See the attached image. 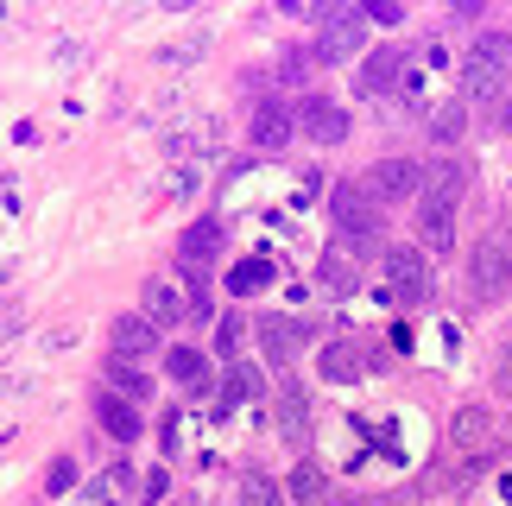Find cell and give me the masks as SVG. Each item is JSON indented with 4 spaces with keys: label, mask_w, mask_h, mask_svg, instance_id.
<instances>
[{
    "label": "cell",
    "mask_w": 512,
    "mask_h": 506,
    "mask_svg": "<svg viewBox=\"0 0 512 506\" xmlns=\"http://www.w3.org/2000/svg\"><path fill=\"white\" fill-rule=\"evenodd\" d=\"M291 133H298V108H285V102H260V108H253V146H260V152H285Z\"/></svg>",
    "instance_id": "cell-9"
},
{
    "label": "cell",
    "mask_w": 512,
    "mask_h": 506,
    "mask_svg": "<svg viewBox=\"0 0 512 506\" xmlns=\"http://www.w3.org/2000/svg\"><path fill=\"white\" fill-rule=\"evenodd\" d=\"M304 424H310V399H304V386H285V393H279V431L298 443V437H304Z\"/></svg>",
    "instance_id": "cell-25"
},
{
    "label": "cell",
    "mask_w": 512,
    "mask_h": 506,
    "mask_svg": "<svg viewBox=\"0 0 512 506\" xmlns=\"http://www.w3.org/2000/svg\"><path fill=\"white\" fill-rule=\"evenodd\" d=\"M253 329H260V348H266L272 367H291V361H298V348L310 342V323H298V317H260Z\"/></svg>",
    "instance_id": "cell-8"
},
{
    "label": "cell",
    "mask_w": 512,
    "mask_h": 506,
    "mask_svg": "<svg viewBox=\"0 0 512 506\" xmlns=\"http://www.w3.org/2000/svg\"><path fill=\"white\" fill-rule=\"evenodd\" d=\"M177 506H190V500H177Z\"/></svg>",
    "instance_id": "cell-39"
},
{
    "label": "cell",
    "mask_w": 512,
    "mask_h": 506,
    "mask_svg": "<svg viewBox=\"0 0 512 506\" xmlns=\"http://www.w3.org/2000/svg\"><path fill=\"white\" fill-rule=\"evenodd\" d=\"M234 348H241V317H222V329H215V355L234 367Z\"/></svg>",
    "instance_id": "cell-30"
},
{
    "label": "cell",
    "mask_w": 512,
    "mask_h": 506,
    "mask_svg": "<svg viewBox=\"0 0 512 506\" xmlns=\"http://www.w3.org/2000/svg\"><path fill=\"white\" fill-rule=\"evenodd\" d=\"M317 64H348L367 51V7H317Z\"/></svg>",
    "instance_id": "cell-2"
},
{
    "label": "cell",
    "mask_w": 512,
    "mask_h": 506,
    "mask_svg": "<svg viewBox=\"0 0 512 506\" xmlns=\"http://www.w3.org/2000/svg\"><path fill=\"white\" fill-rule=\"evenodd\" d=\"M260 393H266V380H260V367H247V361H234L228 367V380H222V405L215 412H234V405H260Z\"/></svg>",
    "instance_id": "cell-16"
},
{
    "label": "cell",
    "mask_w": 512,
    "mask_h": 506,
    "mask_svg": "<svg viewBox=\"0 0 512 506\" xmlns=\"http://www.w3.org/2000/svg\"><path fill=\"white\" fill-rule=\"evenodd\" d=\"M361 190H367L380 209H386V203H411V197H424V165H418V159H380V165L361 178Z\"/></svg>",
    "instance_id": "cell-5"
},
{
    "label": "cell",
    "mask_w": 512,
    "mask_h": 506,
    "mask_svg": "<svg viewBox=\"0 0 512 506\" xmlns=\"http://www.w3.org/2000/svg\"><path fill=\"white\" fill-rule=\"evenodd\" d=\"M241 506H285V500H279V481L253 469V475L241 481Z\"/></svg>",
    "instance_id": "cell-28"
},
{
    "label": "cell",
    "mask_w": 512,
    "mask_h": 506,
    "mask_svg": "<svg viewBox=\"0 0 512 506\" xmlns=\"http://www.w3.org/2000/svg\"><path fill=\"white\" fill-rule=\"evenodd\" d=\"M146 323H159V329H171V323H184L190 317V298H177V285H165V279H152L146 285V310H140Z\"/></svg>",
    "instance_id": "cell-17"
},
{
    "label": "cell",
    "mask_w": 512,
    "mask_h": 506,
    "mask_svg": "<svg viewBox=\"0 0 512 506\" xmlns=\"http://www.w3.org/2000/svg\"><path fill=\"white\" fill-rule=\"evenodd\" d=\"M500 127H506V133H512V102H506V108H500Z\"/></svg>",
    "instance_id": "cell-36"
},
{
    "label": "cell",
    "mask_w": 512,
    "mask_h": 506,
    "mask_svg": "<svg viewBox=\"0 0 512 506\" xmlns=\"http://www.w3.org/2000/svg\"><path fill=\"white\" fill-rule=\"evenodd\" d=\"M380 506H418V494H386Z\"/></svg>",
    "instance_id": "cell-35"
},
{
    "label": "cell",
    "mask_w": 512,
    "mask_h": 506,
    "mask_svg": "<svg viewBox=\"0 0 512 506\" xmlns=\"http://www.w3.org/2000/svg\"><path fill=\"white\" fill-rule=\"evenodd\" d=\"M108 386H114L121 399H133V405H140V399H152V380H146L133 361H121V355H108Z\"/></svg>",
    "instance_id": "cell-24"
},
{
    "label": "cell",
    "mask_w": 512,
    "mask_h": 506,
    "mask_svg": "<svg viewBox=\"0 0 512 506\" xmlns=\"http://www.w3.org/2000/svg\"><path fill=\"white\" fill-rule=\"evenodd\" d=\"M323 285L336 291V298H342V291H354V285H361V260H354V253H348L342 241L323 253Z\"/></svg>",
    "instance_id": "cell-20"
},
{
    "label": "cell",
    "mask_w": 512,
    "mask_h": 506,
    "mask_svg": "<svg viewBox=\"0 0 512 506\" xmlns=\"http://www.w3.org/2000/svg\"><path fill=\"white\" fill-rule=\"evenodd\" d=\"M215 253H222V222H215V216L190 222V228H184V241H177V266L190 272V285H209Z\"/></svg>",
    "instance_id": "cell-6"
},
{
    "label": "cell",
    "mask_w": 512,
    "mask_h": 506,
    "mask_svg": "<svg viewBox=\"0 0 512 506\" xmlns=\"http://www.w3.org/2000/svg\"><path fill=\"white\" fill-rule=\"evenodd\" d=\"M380 272H386V298L392 304H424L430 298V260L418 247H386Z\"/></svg>",
    "instance_id": "cell-4"
},
{
    "label": "cell",
    "mask_w": 512,
    "mask_h": 506,
    "mask_svg": "<svg viewBox=\"0 0 512 506\" xmlns=\"http://www.w3.org/2000/svg\"><path fill=\"white\" fill-rule=\"evenodd\" d=\"M468 57H475V64H494V70H512V32H481Z\"/></svg>",
    "instance_id": "cell-27"
},
{
    "label": "cell",
    "mask_w": 512,
    "mask_h": 506,
    "mask_svg": "<svg viewBox=\"0 0 512 506\" xmlns=\"http://www.w3.org/2000/svg\"><path fill=\"white\" fill-rule=\"evenodd\" d=\"M165 374L177 386H190V393H209V367H203L196 348H165Z\"/></svg>",
    "instance_id": "cell-19"
},
{
    "label": "cell",
    "mask_w": 512,
    "mask_h": 506,
    "mask_svg": "<svg viewBox=\"0 0 512 506\" xmlns=\"http://www.w3.org/2000/svg\"><path fill=\"white\" fill-rule=\"evenodd\" d=\"M405 83V51H367L361 64V95H386Z\"/></svg>",
    "instance_id": "cell-15"
},
{
    "label": "cell",
    "mask_w": 512,
    "mask_h": 506,
    "mask_svg": "<svg viewBox=\"0 0 512 506\" xmlns=\"http://www.w3.org/2000/svg\"><path fill=\"white\" fill-rule=\"evenodd\" d=\"M418 241H424L430 253H456V209L418 203Z\"/></svg>",
    "instance_id": "cell-18"
},
{
    "label": "cell",
    "mask_w": 512,
    "mask_h": 506,
    "mask_svg": "<svg viewBox=\"0 0 512 506\" xmlns=\"http://www.w3.org/2000/svg\"><path fill=\"white\" fill-rule=\"evenodd\" d=\"M462 133H468V102H437L430 108V140L437 146H456Z\"/></svg>",
    "instance_id": "cell-23"
},
{
    "label": "cell",
    "mask_w": 512,
    "mask_h": 506,
    "mask_svg": "<svg viewBox=\"0 0 512 506\" xmlns=\"http://www.w3.org/2000/svg\"><path fill=\"white\" fill-rule=\"evenodd\" d=\"M70 481H76V462H51V469H45V488H51V494H64Z\"/></svg>",
    "instance_id": "cell-31"
},
{
    "label": "cell",
    "mask_w": 512,
    "mask_h": 506,
    "mask_svg": "<svg viewBox=\"0 0 512 506\" xmlns=\"http://www.w3.org/2000/svg\"><path fill=\"white\" fill-rule=\"evenodd\" d=\"M310 70H317V51H304V45H291L279 57V76H285V83H310Z\"/></svg>",
    "instance_id": "cell-29"
},
{
    "label": "cell",
    "mask_w": 512,
    "mask_h": 506,
    "mask_svg": "<svg viewBox=\"0 0 512 506\" xmlns=\"http://www.w3.org/2000/svg\"><path fill=\"white\" fill-rule=\"evenodd\" d=\"M266 285H272V260H241V266L228 272L234 298H253V291H266Z\"/></svg>",
    "instance_id": "cell-26"
},
{
    "label": "cell",
    "mask_w": 512,
    "mask_h": 506,
    "mask_svg": "<svg viewBox=\"0 0 512 506\" xmlns=\"http://www.w3.org/2000/svg\"><path fill=\"white\" fill-rule=\"evenodd\" d=\"M367 19H373V26H399V7H392V0H373V7H367Z\"/></svg>",
    "instance_id": "cell-33"
},
{
    "label": "cell",
    "mask_w": 512,
    "mask_h": 506,
    "mask_svg": "<svg viewBox=\"0 0 512 506\" xmlns=\"http://www.w3.org/2000/svg\"><path fill=\"white\" fill-rule=\"evenodd\" d=\"M114 355L140 367L146 355H159V323H146V317H121L114 323Z\"/></svg>",
    "instance_id": "cell-13"
},
{
    "label": "cell",
    "mask_w": 512,
    "mask_h": 506,
    "mask_svg": "<svg viewBox=\"0 0 512 506\" xmlns=\"http://www.w3.org/2000/svg\"><path fill=\"white\" fill-rule=\"evenodd\" d=\"M285 494L298 500V506H329V481H323L317 462H298V469H291V481H285Z\"/></svg>",
    "instance_id": "cell-21"
},
{
    "label": "cell",
    "mask_w": 512,
    "mask_h": 506,
    "mask_svg": "<svg viewBox=\"0 0 512 506\" xmlns=\"http://www.w3.org/2000/svg\"><path fill=\"white\" fill-rule=\"evenodd\" d=\"M329 506H367V500H329Z\"/></svg>",
    "instance_id": "cell-38"
},
{
    "label": "cell",
    "mask_w": 512,
    "mask_h": 506,
    "mask_svg": "<svg viewBox=\"0 0 512 506\" xmlns=\"http://www.w3.org/2000/svg\"><path fill=\"white\" fill-rule=\"evenodd\" d=\"M329 222L342 228V247L354 253V260H373V253H380V203H373L361 184L329 190Z\"/></svg>",
    "instance_id": "cell-1"
},
{
    "label": "cell",
    "mask_w": 512,
    "mask_h": 506,
    "mask_svg": "<svg viewBox=\"0 0 512 506\" xmlns=\"http://www.w3.org/2000/svg\"><path fill=\"white\" fill-rule=\"evenodd\" d=\"M140 494H146V500H165V494H171V475H165V469H152V475L140 481Z\"/></svg>",
    "instance_id": "cell-32"
},
{
    "label": "cell",
    "mask_w": 512,
    "mask_h": 506,
    "mask_svg": "<svg viewBox=\"0 0 512 506\" xmlns=\"http://www.w3.org/2000/svg\"><path fill=\"white\" fill-rule=\"evenodd\" d=\"M317 367H323V380H336V386H348V380H361L367 367H380V355H367L361 342H329L323 355H317Z\"/></svg>",
    "instance_id": "cell-11"
},
{
    "label": "cell",
    "mask_w": 512,
    "mask_h": 506,
    "mask_svg": "<svg viewBox=\"0 0 512 506\" xmlns=\"http://www.w3.org/2000/svg\"><path fill=\"white\" fill-rule=\"evenodd\" d=\"M494 386H500V393L512 399V348H506V355H500V367H494Z\"/></svg>",
    "instance_id": "cell-34"
},
{
    "label": "cell",
    "mask_w": 512,
    "mask_h": 506,
    "mask_svg": "<svg viewBox=\"0 0 512 506\" xmlns=\"http://www.w3.org/2000/svg\"><path fill=\"white\" fill-rule=\"evenodd\" d=\"M462 102H481V108H506V70H494V64H475L468 57L462 64Z\"/></svg>",
    "instance_id": "cell-12"
},
{
    "label": "cell",
    "mask_w": 512,
    "mask_h": 506,
    "mask_svg": "<svg viewBox=\"0 0 512 506\" xmlns=\"http://www.w3.org/2000/svg\"><path fill=\"white\" fill-rule=\"evenodd\" d=\"M500 494H506V500H512V475H506V481H500Z\"/></svg>",
    "instance_id": "cell-37"
},
{
    "label": "cell",
    "mask_w": 512,
    "mask_h": 506,
    "mask_svg": "<svg viewBox=\"0 0 512 506\" xmlns=\"http://www.w3.org/2000/svg\"><path fill=\"white\" fill-rule=\"evenodd\" d=\"M95 418H102V431L114 443H133V437L146 431V418L133 412V399H121V393H102V399H95Z\"/></svg>",
    "instance_id": "cell-14"
},
{
    "label": "cell",
    "mask_w": 512,
    "mask_h": 506,
    "mask_svg": "<svg viewBox=\"0 0 512 506\" xmlns=\"http://www.w3.org/2000/svg\"><path fill=\"white\" fill-rule=\"evenodd\" d=\"M468 285H475L481 304L506 298L512 285V228H494V235H481V247L468 253Z\"/></svg>",
    "instance_id": "cell-3"
},
{
    "label": "cell",
    "mask_w": 512,
    "mask_h": 506,
    "mask_svg": "<svg viewBox=\"0 0 512 506\" xmlns=\"http://www.w3.org/2000/svg\"><path fill=\"white\" fill-rule=\"evenodd\" d=\"M462 190H468V171H462L456 159H437V165H424V197H418V203H430V209H456Z\"/></svg>",
    "instance_id": "cell-10"
},
{
    "label": "cell",
    "mask_w": 512,
    "mask_h": 506,
    "mask_svg": "<svg viewBox=\"0 0 512 506\" xmlns=\"http://www.w3.org/2000/svg\"><path fill=\"white\" fill-rule=\"evenodd\" d=\"M298 127L317 146H342L348 140V114H342V102H329V95H304V102H298Z\"/></svg>",
    "instance_id": "cell-7"
},
{
    "label": "cell",
    "mask_w": 512,
    "mask_h": 506,
    "mask_svg": "<svg viewBox=\"0 0 512 506\" xmlns=\"http://www.w3.org/2000/svg\"><path fill=\"white\" fill-rule=\"evenodd\" d=\"M449 437H456L462 450H481V443L494 437V412H481V405H462L456 424H449Z\"/></svg>",
    "instance_id": "cell-22"
}]
</instances>
